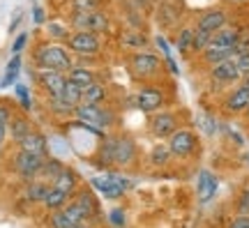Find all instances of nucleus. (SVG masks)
<instances>
[{"mask_svg": "<svg viewBox=\"0 0 249 228\" xmlns=\"http://www.w3.org/2000/svg\"><path fill=\"white\" fill-rule=\"evenodd\" d=\"M7 127H9V136L17 140V143H21L28 134L33 132V129H30V123H28L26 118H12V123H9Z\"/></svg>", "mask_w": 249, "mask_h": 228, "instance_id": "23", "label": "nucleus"}, {"mask_svg": "<svg viewBox=\"0 0 249 228\" xmlns=\"http://www.w3.org/2000/svg\"><path fill=\"white\" fill-rule=\"evenodd\" d=\"M178 124H180V120L173 111H157V113L150 115L148 129H150V134L155 139H171L180 129Z\"/></svg>", "mask_w": 249, "mask_h": 228, "instance_id": "8", "label": "nucleus"}, {"mask_svg": "<svg viewBox=\"0 0 249 228\" xmlns=\"http://www.w3.org/2000/svg\"><path fill=\"white\" fill-rule=\"evenodd\" d=\"M160 71H161V60L155 53L141 51L132 58V74L136 79L148 81V79H152V76H157Z\"/></svg>", "mask_w": 249, "mask_h": 228, "instance_id": "9", "label": "nucleus"}, {"mask_svg": "<svg viewBox=\"0 0 249 228\" xmlns=\"http://www.w3.org/2000/svg\"><path fill=\"white\" fill-rule=\"evenodd\" d=\"M12 123V111H9V106H5V104H0V124H7Z\"/></svg>", "mask_w": 249, "mask_h": 228, "instance_id": "43", "label": "nucleus"}, {"mask_svg": "<svg viewBox=\"0 0 249 228\" xmlns=\"http://www.w3.org/2000/svg\"><path fill=\"white\" fill-rule=\"evenodd\" d=\"M67 26L74 28V33H107L108 30V17L97 9V12H86V14H70V23Z\"/></svg>", "mask_w": 249, "mask_h": 228, "instance_id": "5", "label": "nucleus"}, {"mask_svg": "<svg viewBox=\"0 0 249 228\" xmlns=\"http://www.w3.org/2000/svg\"><path fill=\"white\" fill-rule=\"evenodd\" d=\"M235 65H238V71H240V81L247 79L249 76V53L240 55V58H235Z\"/></svg>", "mask_w": 249, "mask_h": 228, "instance_id": "39", "label": "nucleus"}, {"mask_svg": "<svg viewBox=\"0 0 249 228\" xmlns=\"http://www.w3.org/2000/svg\"><path fill=\"white\" fill-rule=\"evenodd\" d=\"M62 168H65V164H62L60 159H44V164H42V171H39V180L46 184H53V180L62 173Z\"/></svg>", "mask_w": 249, "mask_h": 228, "instance_id": "22", "label": "nucleus"}, {"mask_svg": "<svg viewBox=\"0 0 249 228\" xmlns=\"http://www.w3.org/2000/svg\"><path fill=\"white\" fill-rule=\"evenodd\" d=\"M67 79L74 81V83H76V86H81L83 90L88 88V86H92V83H97L95 71L88 70V67H79V65H74V67L67 71Z\"/></svg>", "mask_w": 249, "mask_h": 228, "instance_id": "21", "label": "nucleus"}, {"mask_svg": "<svg viewBox=\"0 0 249 228\" xmlns=\"http://www.w3.org/2000/svg\"><path fill=\"white\" fill-rule=\"evenodd\" d=\"M247 164H249V155H247Z\"/></svg>", "mask_w": 249, "mask_h": 228, "instance_id": "50", "label": "nucleus"}, {"mask_svg": "<svg viewBox=\"0 0 249 228\" xmlns=\"http://www.w3.org/2000/svg\"><path fill=\"white\" fill-rule=\"evenodd\" d=\"M14 92H17V97H18V102H21V106H23L26 111H30V108H33V102H30V92H28L26 86H21V83H18L17 88H14Z\"/></svg>", "mask_w": 249, "mask_h": 228, "instance_id": "37", "label": "nucleus"}, {"mask_svg": "<svg viewBox=\"0 0 249 228\" xmlns=\"http://www.w3.org/2000/svg\"><path fill=\"white\" fill-rule=\"evenodd\" d=\"M76 205H79L81 210L86 212L88 217H92L95 212H97V201H95V193L90 192V189H86V192H81L79 196H76Z\"/></svg>", "mask_w": 249, "mask_h": 228, "instance_id": "28", "label": "nucleus"}, {"mask_svg": "<svg viewBox=\"0 0 249 228\" xmlns=\"http://www.w3.org/2000/svg\"><path fill=\"white\" fill-rule=\"evenodd\" d=\"M108 219H111V224L113 226H124V212L123 210H111V214H108Z\"/></svg>", "mask_w": 249, "mask_h": 228, "instance_id": "42", "label": "nucleus"}, {"mask_svg": "<svg viewBox=\"0 0 249 228\" xmlns=\"http://www.w3.org/2000/svg\"><path fill=\"white\" fill-rule=\"evenodd\" d=\"M229 26V17H226V12L224 9H205L203 14L198 17V23H196V30H203L208 35H214V33H219L222 28Z\"/></svg>", "mask_w": 249, "mask_h": 228, "instance_id": "13", "label": "nucleus"}, {"mask_svg": "<svg viewBox=\"0 0 249 228\" xmlns=\"http://www.w3.org/2000/svg\"><path fill=\"white\" fill-rule=\"evenodd\" d=\"M37 81H39V86L49 92V97H60L62 90H65V83H67V74L37 70Z\"/></svg>", "mask_w": 249, "mask_h": 228, "instance_id": "15", "label": "nucleus"}, {"mask_svg": "<svg viewBox=\"0 0 249 228\" xmlns=\"http://www.w3.org/2000/svg\"><path fill=\"white\" fill-rule=\"evenodd\" d=\"M102 0H70L71 14H86V12H97Z\"/></svg>", "mask_w": 249, "mask_h": 228, "instance_id": "32", "label": "nucleus"}, {"mask_svg": "<svg viewBox=\"0 0 249 228\" xmlns=\"http://www.w3.org/2000/svg\"><path fill=\"white\" fill-rule=\"evenodd\" d=\"M107 86L102 83H92L88 88L83 90V97H81V104H88V106H104V99H107Z\"/></svg>", "mask_w": 249, "mask_h": 228, "instance_id": "20", "label": "nucleus"}, {"mask_svg": "<svg viewBox=\"0 0 249 228\" xmlns=\"http://www.w3.org/2000/svg\"><path fill=\"white\" fill-rule=\"evenodd\" d=\"M18 71H21V58L14 55V58L9 60L7 70H5V76H2V83H0V86H14L18 79Z\"/></svg>", "mask_w": 249, "mask_h": 228, "instance_id": "31", "label": "nucleus"}, {"mask_svg": "<svg viewBox=\"0 0 249 228\" xmlns=\"http://www.w3.org/2000/svg\"><path fill=\"white\" fill-rule=\"evenodd\" d=\"M51 228H76V226L65 217V212L62 210H55L53 214H51Z\"/></svg>", "mask_w": 249, "mask_h": 228, "instance_id": "36", "label": "nucleus"}, {"mask_svg": "<svg viewBox=\"0 0 249 228\" xmlns=\"http://www.w3.org/2000/svg\"><path fill=\"white\" fill-rule=\"evenodd\" d=\"M219 189V177L214 175L213 171H201L198 173V182H196V193L201 203H210L214 198V193Z\"/></svg>", "mask_w": 249, "mask_h": 228, "instance_id": "16", "label": "nucleus"}, {"mask_svg": "<svg viewBox=\"0 0 249 228\" xmlns=\"http://www.w3.org/2000/svg\"><path fill=\"white\" fill-rule=\"evenodd\" d=\"M49 108L55 115H74V106L67 104L62 97H49Z\"/></svg>", "mask_w": 249, "mask_h": 228, "instance_id": "33", "label": "nucleus"}, {"mask_svg": "<svg viewBox=\"0 0 249 228\" xmlns=\"http://www.w3.org/2000/svg\"><path fill=\"white\" fill-rule=\"evenodd\" d=\"M169 150L173 157L178 159H189L194 157L196 152L201 150V140H198V134L192 132V129H187V127H180L178 132L173 134L169 139Z\"/></svg>", "mask_w": 249, "mask_h": 228, "instance_id": "4", "label": "nucleus"}, {"mask_svg": "<svg viewBox=\"0 0 249 228\" xmlns=\"http://www.w3.org/2000/svg\"><path fill=\"white\" fill-rule=\"evenodd\" d=\"M46 33H49L51 37L65 39V42H67V37L71 35V33H70V26H62V23H49V28H46Z\"/></svg>", "mask_w": 249, "mask_h": 228, "instance_id": "35", "label": "nucleus"}, {"mask_svg": "<svg viewBox=\"0 0 249 228\" xmlns=\"http://www.w3.org/2000/svg\"><path fill=\"white\" fill-rule=\"evenodd\" d=\"M226 2H231V5H245V2H249V0H226Z\"/></svg>", "mask_w": 249, "mask_h": 228, "instance_id": "48", "label": "nucleus"}, {"mask_svg": "<svg viewBox=\"0 0 249 228\" xmlns=\"http://www.w3.org/2000/svg\"><path fill=\"white\" fill-rule=\"evenodd\" d=\"M46 157H39V155H30V152H23L18 150L17 159H14V168L21 177L26 180H37L39 171H42V164H44Z\"/></svg>", "mask_w": 249, "mask_h": 228, "instance_id": "12", "label": "nucleus"}, {"mask_svg": "<svg viewBox=\"0 0 249 228\" xmlns=\"http://www.w3.org/2000/svg\"><path fill=\"white\" fill-rule=\"evenodd\" d=\"M155 42H157V46L161 49V53H164L166 58H171V51H169V44H166V39H164V37H157Z\"/></svg>", "mask_w": 249, "mask_h": 228, "instance_id": "45", "label": "nucleus"}, {"mask_svg": "<svg viewBox=\"0 0 249 228\" xmlns=\"http://www.w3.org/2000/svg\"><path fill=\"white\" fill-rule=\"evenodd\" d=\"M213 42V35H208L203 30H196L194 33V44H192V51L194 53H203Z\"/></svg>", "mask_w": 249, "mask_h": 228, "instance_id": "34", "label": "nucleus"}, {"mask_svg": "<svg viewBox=\"0 0 249 228\" xmlns=\"http://www.w3.org/2000/svg\"><path fill=\"white\" fill-rule=\"evenodd\" d=\"M67 46H70V53H74V55L92 58L102 49V39L95 33H71L67 37Z\"/></svg>", "mask_w": 249, "mask_h": 228, "instance_id": "7", "label": "nucleus"}, {"mask_svg": "<svg viewBox=\"0 0 249 228\" xmlns=\"http://www.w3.org/2000/svg\"><path fill=\"white\" fill-rule=\"evenodd\" d=\"M62 99L67 102V104H71L74 108L81 104V97H83V88L81 86H76L74 81H70L67 79V83H65V90H62Z\"/></svg>", "mask_w": 249, "mask_h": 228, "instance_id": "27", "label": "nucleus"}, {"mask_svg": "<svg viewBox=\"0 0 249 228\" xmlns=\"http://www.w3.org/2000/svg\"><path fill=\"white\" fill-rule=\"evenodd\" d=\"M51 187H55V189H60V192H65L67 196L70 193L76 192V187H79V175H76V171L70 166H65L62 168V173L53 180V184Z\"/></svg>", "mask_w": 249, "mask_h": 228, "instance_id": "19", "label": "nucleus"}, {"mask_svg": "<svg viewBox=\"0 0 249 228\" xmlns=\"http://www.w3.org/2000/svg\"><path fill=\"white\" fill-rule=\"evenodd\" d=\"M5 139H7V127H5V124H0V148L5 145Z\"/></svg>", "mask_w": 249, "mask_h": 228, "instance_id": "47", "label": "nucleus"}, {"mask_svg": "<svg viewBox=\"0 0 249 228\" xmlns=\"http://www.w3.org/2000/svg\"><path fill=\"white\" fill-rule=\"evenodd\" d=\"M79 228H88V226H79Z\"/></svg>", "mask_w": 249, "mask_h": 228, "instance_id": "51", "label": "nucleus"}, {"mask_svg": "<svg viewBox=\"0 0 249 228\" xmlns=\"http://www.w3.org/2000/svg\"><path fill=\"white\" fill-rule=\"evenodd\" d=\"M249 108V83L240 81L235 88L224 97V111L229 115H242Z\"/></svg>", "mask_w": 249, "mask_h": 228, "instance_id": "10", "label": "nucleus"}, {"mask_svg": "<svg viewBox=\"0 0 249 228\" xmlns=\"http://www.w3.org/2000/svg\"><path fill=\"white\" fill-rule=\"evenodd\" d=\"M247 189H249V182H247Z\"/></svg>", "mask_w": 249, "mask_h": 228, "instance_id": "52", "label": "nucleus"}, {"mask_svg": "<svg viewBox=\"0 0 249 228\" xmlns=\"http://www.w3.org/2000/svg\"><path fill=\"white\" fill-rule=\"evenodd\" d=\"M18 148L23 150V152H30V155L46 157V152H49V140H46V136H42V134L30 132L26 139L18 143Z\"/></svg>", "mask_w": 249, "mask_h": 228, "instance_id": "18", "label": "nucleus"}, {"mask_svg": "<svg viewBox=\"0 0 249 228\" xmlns=\"http://www.w3.org/2000/svg\"><path fill=\"white\" fill-rule=\"evenodd\" d=\"M166 104V97L160 88H152V86H145L136 92V108L143 111V113H157L161 106Z\"/></svg>", "mask_w": 249, "mask_h": 228, "instance_id": "11", "label": "nucleus"}, {"mask_svg": "<svg viewBox=\"0 0 249 228\" xmlns=\"http://www.w3.org/2000/svg\"><path fill=\"white\" fill-rule=\"evenodd\" d=\"M194 33H196V28H189V26H185V28H182V30L178 33V39H176V49H178L182 55L192 53V44H194Z\"/></svg>", "mask_w": 249, "mask_h": 228, "instance_id": "26", "label": "nucleus"}, {"mask_svg": "<svg viewBox=\"0 0 249 228\" xmlns=\"http://www.w3.org/2000/svg\"><path fill=\"white\" fill-rule=\"evenodd\" d=\"M49 187H51V184L42 182V180H33V182L26 187V198L28 201H33V203H44Z\"/></svg>", "mask_w": 249, "mask_h": 228, "instance_id": "24", "label": "nucleus"}, {"mask_svg": "<svg viewBox=\"0 0 249 228\" xmlns=\"http://www.w3.org/2000/svg\"><path fill=\"white\" fill-rule=\"evenodd\" d=\"M92 187H95L104 198L116 201V198H123L124 192L132 189L134 184L129 182L127 177L120 175V173H108V175H102V177H92Z\"/></svg>", "mask_w": 249, "mask_h": 228, "instance_id": "6", "label": "nucleus"}, {"mask_svg": "<svg viewBox=\"0 0 249 228\" xmlns=\"http://www.w3.org/2000/svg\"><path fill=\"white\" fill-rule=\"evenodd\" d=\"M67 193L60 192V189H55V187H49V192H46V198H44V205L49 210H62L65 205H67Z\"/></svg>", "mask_w": 249, "mask_h": 228, "instance_id": "25", "label": "nucleus"}, {"mask_svg": "<svg viewBox=\"0 0 249 228\" xmlns=\"http://www.w3.org/2000/svg\"><path fill=\"white\" fill-rule=\"evenodd\" d=\"M229 228H249V217H245V214H238L235 219L229 224Z\"/></svg>", "mask_w": 249, "mask_h": 228, "instance_id": "44", "label": "nucleus"}, {"mask_svg": "<svg viewBox=\"0 0 249 228\" xmlns=\"http://www.w3.org/2000/svg\"><path fill=\"white\" fill-rule=\"evenodd\" d=\"M210 81L217 83V86H224V88L238 83V81H240V71H238L235 60H224V62H219V65L210 67Z\"/></svg>", "mask_w": 249, "mask_h": 228, "instance_id": "14", "label": "nucleus"}, {"mask_svg": "<svg viewBox=\"0 0 249 228\" xmlns=\"http://www.w3.org/2000/svg\"><path fill=\"white\" fill-rule=\"evenodd\" d=\"M33 18H35V23H42V21H44V12H42V7H35Z\"/></svg>", "mask_w": 249, "mask_h": 228, "instance_id": "46", "label": "nucleus"}, {"mask_svg": "<svg viewBox=\"0 0 249 228\" xmlns=\"http://www.w3.org/2000/svg\"><path fill=\"white\" fill-rule=\"evenodd\" d=\"M26 44H28V35H26V33H21V35L14 39V44H12V53H14V55H18V53L26 49Z\"/></svg>", "mask_w": 249, "mask_h": 228, "instance_id": "40", "label": "nucleus"}, {"mask_svg": "<svg viewBox=\"0 0 249 228\" xmlns=\"http://www.w3.org/2000/svg\"><path fill=\"white\" fill-rule=\"evenodd\" d=\"M233 51H235V58H240V55L249 53V37L242 35V39L238 42V44H235V49H233Z\"/></svg>", "mask_w": 249, "mask_h": 228, "instance_id": "41", "label": "nucleus"}, {"mask_svg": "<svg viewBox=\"0 0 249 228\" xmlns=\"http://www.w3.org/2000/svg\"><path fill=\"white\" fill-rule=\"evenodd\" d=\"M74 115H76V120L81 124H86L90 129H108L111 124L116 123L113 118L116 113L111 111V108H104V106H88V104H79L74 108Z\"/></svg>", "mask_w": 249, "mask_h": 228, "instance_id": "3", "label": "nucleus"}, {"mask_svg": "<svg viewBox=\"0 0 249 228\" xmlns=\"http://www.w3.org/2000/svg\"><path fill=\"white\" fill-rule=\"evenodd\" d=\"M35 65H37V70H49V71L67 74V71L74 67V60H71L70 51H67L65 46L42 44L35 51Z\"/></svg>", "mask_w": 249, "mask_h": 228, "instance_id": "2", "label": "nucleus"}, {"mask_svg": "<svg viewBox=\"0 0 249 228\" xmlns=\"http://www.w3.org/2000/svg\"><path fill=\"white\" fill-rule=\"evenodd\" d=\"M242 39V33L238 30V28H222L219 33H214L213 35V42H210V46H214V49H235V44Z\"/></svg>", "mask_w": 249, "mask_h": 228, "instance_id": "17", "label": "nucleus"}, {"mask_svg": "<svg viewBox=\"0 0 249 228\" xmlns=\"http://www.w3.org/2000/svg\"><path fill=\"white\" fill-rule=\"evenodd\" d=\"M139 157V148L132 136H107L99 148V164L102 166L129 168Z\"/></svg>", "mask_w": 249, "mask_h": 228, "instance_id": "1", "label": "nucleus"}, {"mask_svg": "<svg viewBox=\"0 0 249 228\" xmlns=\"http://www.w3.org/2000/svg\"><path fill=\"white\" fill-rule=\"evenodd\" d=\"M171 150L169 145H164V143H160V145H155V148L150 150V161L155 164V166H166L171 161Z\"/></svg>", "mask_w": 249, "mask_h": 228, "instance_id": "30", "label": "nucleus"}, {"mask_svg": "<svg viewBox=\"0 0 249 228\" xmlns=\"http://www.w3.org/2000/svg\"><path fill=\"white\" fill-rule=\"evenodd\" d=\"M238 214H245V217H249V189H245V192L238 196Z\"/></svg>", "mask_w": 249, "mask_h": 228, "instance_id": "38", "label": "nucleus"}, {"mask_svg": "<svg viewBox=\"0 0 249 228\" xmlns=\"http://www.w3.org/2000/svg\"><path fill=\"white\" fill-rule=\"evenodd\" d=\"M196 124H198L201 134H205L208 139H210V136H214V134H217V127H219V123H217L210 113H198V115H196Z\"/></svg>", "mask_w": 249, "mask_h": 228, "instance_id": "29", "label": "nucleus"}, {"mask_svg": "<svg viewBox=\"0 0 249 228\" xmlns=\"http://www.w3.org/2000/svg\"><path fill=\"white\" fill-rule=\"evenodd\" d=\"M245 118H247V120H249V108H247V111H245Z\"/></svg>", "mask_w": 249, "mask_h": 228, "instance_id": "49", "label": "nucleus"}]
</instances>
